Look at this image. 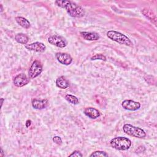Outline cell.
<instances>
[{
    "label": "cell",
    "mask_w": 157,
    "mask_h": 157,
    "mask_svg": "<svg viewBox=\"0 0 157 157\" xmlns=\"http://www.w3.org/2000/svg\"><path fill=\"white\" fill-rule=\"evenodd\" d=\"M48 42L50 44L59 48H64L67 45L66 39L64 37L58 35H53L50 36L48 38Z\"/></svg>",
    "instance_id": "cell-6"
},
{
    "label": "cell",
    "mask_w": 157,
    "mask_h": 157,
    "mask_svg": "<svg viewBox=\"0 0 157 157\" xmlns=\"http://www.w3.org/2000/svg\"><path fill=\"white\" fill-rule=\"evenodd\" d=\"M142 13L148 19H149L151 22H153L155 25H156V18L155 13L151 10H150L148 9H144L142 10Z\"/></svg>",
    "instance_id": "cell-17"
},
{
    "label": "cell",
    "mask_w": 157,
    "mask_h": 157,
    "mask_svg": "<svg viewBox=\"0 0 157 157\" xmlns=\"http://www.w3.org/2000/svg\"><path fill=\"white\" fill-rule=\"evenodd\" d=\"M65 99L69 102H70L72 104H74V105L78 104L79 102L78 98L76 96L72 95V94H66L65 96Z\"/></svg>",
    "instance_id": "cell-18"
},
{
    "label": "cell",
    "mask_w": 157,
    "mask_h": 157,
    "mask_svg": "<svg viewBox=\"0 0 157 157\" xmlns=\"http://www.w3.org/2000/svg\"><path fill=\"white\" fill-rule=\"evenodd\" d=\"M1 11L2 12L3 10H2V5H1Z\"/></svg>",
    "instance_id": "cell-26"
},
{
    "label": "cell",
    "mask_w": 157,
    "mask_h": 157,
    "mask_svg": "<svg viewBox=\"0 0 157 157\" xmlns=\"http://www.w3.org/2000/svg\"><path fill=\"white\" fill-rule=\"evenodd\" d=\"M107 36L113 41H115L120 44L125 45L127 46H132V43L131 40L124 34L116 31H109L107 33Z\"/></svg>",
    "instance_id": "cell-2"
},
{
    "label": "cell",
    "mask_w": 157,
    "mask_h": 157,
    "mask_svg": "<svg viewBox=\"0 0 157 157\" xmlns=\"http://www.w3.org/2000/svg\"><path fill=\"white\" fill-rule=\"evenodd\" d=\"M31 124V121L30 120H28L26 121V123H25L26 127V128H28L29 126H30Z\"/></svg>",
    "instance_id": "cell-23"
},
{
    "label": "cell",
    "mask_w": 157,
    "mask_h": 157,
    "mask_svg": "<svg viewBox=\"0 0 157 157\" xmlns=\"http://www.w3.org/2000/svg\"><path fill=\"white\" fill-rule=\"evenodd\" d=\"M15 40L19 44L26 45L29 40V38L28 36L25 34L18 33L15 36Z\"/></svg>",
    "instance_id": "cell-15"
},
{
    "label": "cell",
    "mask_w": 157,
    "mask_h": 157,
    "mask_svg": "<svg viewBox=\"0 0 157 157\" xmlns=\"http://www.w3.org/2000/svg\"><path fill=\"white\" fill-rule=\"evenodd\" d=\"M91 60H96V59H101V60H106V57L102 54H96L95 55L93 56L91 58Z\"/></svg>",
    "instance_id": "cell-20"
},
{
    "label": "cell",
    "mask_w": 157,
    "mask_h": 157,
    "mask_svg": "<svg viewBox=\"0 0 157 157\" xmlns=\"http://www.w3.org/2000/svg\"><path fill=\"white\" fill-rule=\"evenodd\" d=\"M112 148L118 150H127L131 145V141L124 137H117L110 140Z\"/></svg>",
    "instance_id": "cell-3"
},
{
    "label": "cell",
    "mask_w": 157,
    "mask_h": 157,
    "mask_svg": "<svg viewBox=\"0 0 157 157\" xmlns=\"http://www.w3.org/2000/svg\"><path fill=\"white\" fill-rule=\"evenodd\" d=\"M84 113L85 115L91 119H96L100 117L101 113L98 110L93 107H87L84 110Z\"/></svg>",
    "instance_id": "cell-12"
},
{
    "label": "cell",
    "mask_w": 157,
    "mask_h": 157,
    "mask_svg": "<svg viewBox=\"0 0 157 157\" xmlns=\"http://www.w3.org/2000/svg\"><path fill=\"white\" fill-rule=\"evenodd\" d=\"M48 104L47 99H33L32 100V106L36 109H43L45 108Z\"/></svg>",
    "instance_id": "cell-13"
},
{
    "label": "cell",
    "mask_w": 157,
    "mask_h": 157,
    "mask_svg": "<svg viewBox=\"0 0 157 157\" xmlns=\"http://www.w3.org/2000/svg\"><path fill=\"white\" fill-rule=\"evenodd\" d=\"M42 69L43 67L42 63L38 60H35L34 61H33L29 69V77L30 78H34L37 77L41 74V72H42Z\"/></svg>",
    "instance_id": "cell-5"
},
{
    "label": "cell",
    "mask_w": 157,
    "mask_h": 157,
    "mask_svg": "<svg viewBox=\"0 0 157 157\" xmlns=\"http://www.w3.org/2000/svg\"><path fill=\"white\" fill-rule=\"evenodd\" d=\"M56 85L59 88L66 89L69 86V82L67 81V80L66 78H65V77H64L63 76H61L56 79Z\"/></svg>",
    "instance_id": "cell-14"
},
{
    "label": "cell",
    "mask_w": 157,
    "mask_h": 157,
    "mask_svg": "<svg viewBox=\"0 0 157 157\" xmlns=\"http://www.w3.org/2000/svg\"><path fill=\"white\" fill-rule=\"evenodd\" d=\"M69 156H83V155L79 151H77V150H75V151H74L71 155H69Z\"/></svg>",
    "instance_id": "cell-22"
},
{
    "label": "cell",
    "mask_w": 157,
    "mask_h": 157,
    "mask_svg": "<svg viewBox=\"0 0 157 157\" xmlns=\"http://www.w3.org/2000/svg\"><path fill=\"white\" fill-rule=\"evenodd\" d=\"M15 20L20 26L25 29H28L31 26L30 22L25 18L21 17H17L15 18Z\"/></svg>",
    "instance_id": "cell-16"
},
{
    "label": "cell",
    "mask_w": 157,
    "mask_h": 157,
    "mask_svg": "<svg viewBox=\"0 0 157 157\" xmlns=\"http://www.w3.org/2000/svg\"><path fill=\"white\" fill-rule=\"evenodd\" d=\"M55 58L59 63L64 65H69L72 62V58L69 54L58 52L55 54Z\"/></svg>",
    "instance_id": "cell-8"
},
{
    "label": "cell",
    "mask_w": 157,
    "mask_h": 157,
    "mask_svg": "<svg viewBox=\"0 0 157 157\" xmlns=\"http://www.w3.org/2000/svg\"><path fill=\"white\" fill-rule=\"evenodd\" d=\"M25 47L31 51H34L39 53H42L45 52L46 49V46L42 42H34L29 44H26L25 45Z\"/></svg>",
    "instance_id": "cell-9"
},
{
    "label": "cell",
    "mask_w": 157,
    "mask_h": 157,
    "mask_svg": "<svg viewBox=\"0 0 157 157\" xmlns=\"http://www.w3.org/2000/svg\"><path fill=\"white\" fill-rule=\"evenodd\" d=\"M121 106L126 110L135 111L140 107V104L132 100H124L122 102Z\"/></svg>",
    "instance_id": "cell-10"
},
{
    "label": "cell",
    "mask_w": 157,
    "mask_h": 157,
    "mask_svg": "<svg viewBox=\"0 0 157 157\" xmlns=\"http://www.w3.org/2000/svg\"><path fill=\"white\" fill-rule=\"evenodd\" d=\"M80 34L84 39L87 40H98L100 38L99 35L96 32L83 31L80 32Z\"/></svg>",
    "instance_id": "cell-11"
},
{
    "label": "cell",
    "mask_w": 157,
    "mask_h": 157,
    "mask_svg": "<svg viewBox=\"0 0 157 157\" xmlns=\"http://www.w3.org/2000/svg\"><path fill=\"white\" fill-rule=\"evenodd\" d=\"M108 154L103 151H95L90 155V157L93 156H108Z\"/></svg>",
    "instance_id": "cell-19"
},
{
    "label": "cell",
    "mask_w": 157,
    "mask_h": 157,
    "mask_svg": "<svg viewBox=\"0 0 157 157\" xmlns=\"http://www.w3.org/2000/svg\"><path fill=\"white\" fill-rule=\"evenodd\" d=\"M123 130L126 134L132 137L142 139L146 136V132L144 129L130 124H124L123 126Z\"/></svg>",
    "instance_id": "cell-4"
},
{
    "label": "cell",
    "mask_w": 157,
    "mask_h": 157,
    "mask_svg": "<svg viewBox=\"0 0 157 157\" xmlns=\"http://www.w3.org/2000/svg\"><path fill=\"white\" fill-rule=\"evenodd\" d=\"M4 156V152H3L2 148H1V155H0V156Z\"/></svg>",
    "instance_id": "cell-24"
},
{
    "label": "cell",
    "mask_w": 157,
    "mask_h": 157,
    "mask_svg": "<svg viewBox=\"0 0 157 157\" xmlns=\"http://www.w3.org/2000/svg\"><path fill=\"white\" fill-rule=\"evenodd\" d=\"M29 82V78L27 76L21 73L16 75L13 79V83L17 87H22L27 85Z\"/></svg>",
    "instance_id": "cell-7"
},
{
    "label": "cell",
    "mask_w": 157,
    "mask_h": 157,
    "mask_svg": "<svg viewBox=\"0 0 157 157\" xmlns=\"http://www.w3.org/2000/svg\"><path fill=\"white\" fill-rule=\"evenodd\" d=\"M4 98H1V107H2V104H3V102H4Z\"/></svg>",
    "instance_id": "cell-25"
},
{
    "label": "cell",
    "mask_w": 157,
    "mask_h": 157,
    "mask_svg": "<svg viewBox=\"0 0 157 157\" xmlns=\"http://www.w3.org/2000/svg\"><path fill=\"white\" fill-rule=\"evenodd\" d=\"M55 3L57 6L66 9L67 13L72 17L80 18L85 15L83 9L73 1L58 0L55 1Z\"/></svg>",
    "instance_id": "cell-1"
},
{
    "label": "cell",
    "mask_w": 157,
    "mask_h": 157,
    "mask_svg": "<svg viewBox=\"0 0 157 157\" xmlns=\"http://www.w3.org/2000/svg\"><path fill=\"white\" fill-rule=\"evenodd\" d=\"M52 140L53 142H55V144H58V145H61L62 144V139L59 136H54L52 138Z\"/></svg>",
    "instance_id": "cell-21"
}]
</instances>
